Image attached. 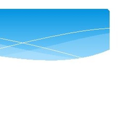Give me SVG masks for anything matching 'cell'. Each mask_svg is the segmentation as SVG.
<instances>
[{
	"instance_id": "obj_1",
	"label": "cell",
	"mask_w": 118,
	"mask_h": 133,
	"mask_svg": "<svg viewBox=\"0 0 118 133\" xmlns=\"http://www.w3.org/2000/svg\"><path fill=\"white\" fill-rule=\"evenodd\" d=\"M109 29H97L61 35L34 42L39 47L60 52L62 49L75 43L78 46H89L91 43H99L103 38L109 37Z\"/></svg>"
}]
</instances>
